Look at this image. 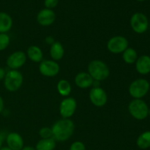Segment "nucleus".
Listing matches in <instances>:
<instances>
[{"instance_id": "nucleus-28", "label": "nucleus", "mask_w": 150, "mask_h": 150, "mask_svg": "<svg viewBox=\"0 0 150 150\" xmlns=\"http://www.w3.org/2000/svg\"><path fill=\"white\" fill-rule=\"evenodd\" d=\"M5 71L3 68L0 67V81L2 80L4 77H5Z\"/></svg>"}, {"instance_id": "nucleus-3", "label": "nucleus", "mask_w": 150, "mask_h": 150, "mask_svg": "<svg viewBox=\"0 0 150 150\" xmlns=\"http://www.w3.org/2000/svg\"><path fill=\"white\" fill-rule=\"evenodd\" d=\"M128 110L133 117L139 120H143L148 117L149 108L144 100L134 99L130 103Z\"/></svg>"}, {"instance_id": "nucleus-6", "label": "nucleus", "mask_w": 150, "mask_h": 150, "mask_svg": "<svg viewBox=\"0 0 150 150\" xmlns=\"http://www.w3.org/2000/svg\"><path fill=\"white\" fill-rule=\"evenodd\" d=\"M128 48V40L125 37L115 36L111 38L107 43V48L112 54L123 53Z\"/></svg>"}, {"instance_id": "nucleus-11", "label": "nucleus", "mask_w": 150, "mask_h": 150, "mask_svg": "<svg viewBox=\"0 0 150 150\" xmlns=\"http://www.w3.org/2000/svg\"><path fill=\"white\" fill-rule=\"evenodd\" d=\"M26 56L23 51H16L13 53L7 59V64L10 69L16 70L21 67L26 63Z\"/></svg>"}, {"instance_id": "nucleus-20", "label": "nucleus", "mask_w": 150, "mask_h": 150, "mask_svg": "<svg viewBox=\"0 0 150 150\" xmlns=\"http://www.w3.org/2000/svg\"><path fill=\"white\" fill-rule=\"evenodd\" d=\"M122 58L125 62L127 64H131L136 62L138 59L137 52L135 49L132 48H127L125 51L123 52Z\"/></svg>"}, {"instance_id": "nucleus-7", "label": "nucleus", "mask_w": 150, "mask_h": 150, "mask_svg": "<svg viewBox=\"0 0 150 150\" xmlns=\"http://www.w3.org/2000/svg\"><path fill=\"white\" fill-rule=\"evenodd\" d=\"M130 26L135 32L142 34L147 30L149 21L144 14L136 13L130 18Z\"/></svg>"}, {"instance_id": "nucleus-14", "label": "nucleus", "mask_w": 150, "mask_h": 150, "mask_svg": "<svg viewBox=\"0 0 150 150\" xmlns=\"http://www.w3.org/2000/svg\"><path fill=\"white\" fill-rule=\"evenodd\" d=\"M93 82L94 80L91 77L90 75L85 72L78 73L75 78V83L76 86L81 89H86V88L90 87L93 84Z\"/></svg>"}, {"instance_id": "nucleus-17", "label": "nucleus", "mask_w": 150, "mask_h": 150, "mask_svg": "<svg viewBox=\"0 0 150 150\" xmlns=\"http://www.w3.org/2000/svg\"><path fill=\"white\" fill-rule=\"evenodd\" d=\"M13 26L12 18L5 13H0V33H6Z\"/></svg>"}, {"instance_id": "nucleus-31", "label": "nucleus", "mask_w": 150, "mask_h": 150, "mask_svg": "<svg viewBox=\"0 0 150 150\" xmlns=\"http://www.w3.org/2000/svg\"><path fill=\"white\" fill-rule=\"evenodd\" d=\"M0 150H12V149H10L9 147H3V148H1Z\"/></svg>"}, {"instance_id": "nucleus-32", "label": "nucleus", "mask_w": 150, "mask_h": 150, "mask_svg": "<svg viewBox=\"0 0 150 150\" xmlns=\"http://www.w3.org/2000/svg\"><path fill=\"white\" fill-rule=\"evenodd\" d=\"M1 145H2V138L1 136H0V149L1 147Z\"/></svg>"}, {"instance_id": "nucleus-2", "label": "nucleus", "mask_w": 150, "mask_h": 150, "mask_svg": "<svg viewBox=\"0 0 150 150\" xmlns=\"http://www.w3.org/2000/svg\"><path fill=\"white\" fill-rule=\"evenodd\" d=\"M88 72L94 81H103L109 76L110 70L108 65L100 60H93L88 65Z\"/></svg>"}, {"instance_id": "nucleus-21", "label": "nucleus", "mask_w": 150, "mask_h": 150, "mask_svg": "<svg viewBox=\"0 0 150 150\" xmlns=\"http://www.w3.org/2000/svg\"><path fill=\"white\" fill-rule=\"evenodd\" d=\"M136 144L137 146L142 149L150 147V131H146L142 133L138 138Z\"/></svg>"}, {"instance_id": "nucleus-9", "label": "nucleus", "mask_w": 150, "mask_h": 150, "mask_svg": "<svg viewBox=\"0 0 150 150\" xmlns=\"http://www.w3.org/2000/svg\"><path fill=\"white\" fill-rule=\"evenodd\" d=\"M77 107V103L73 98H67L60 103L59 112L63 119H70L73 114Z\"/></svg>"}, {"instance_id": "nucleus-34", "label": "nucleus", "mask_w": 150, "mask_h": 150, "mask_svg": "<svg viewBox=\"0 0 150 150\" xmlns=\"http://www.w3.org/2000/svg\"><path fill=\"white\" fill-rule=\"evenodd\" d=\"M137 1H145V0H137Z\"/></svg>"}, {"instance_id": "nucleus-24", "label": "nucleus", "mask_w": 150, "mask_h": 150, "mask_svg": "<svg viewBox=\"0 0 150 150\" xmlns=\"http://www.w3.org/2000/svg\"><path fill=\"white\" fill-rule=\"evenodd\" d=\"M39 135L42 139H50L53 138V133L51 128L48 127H44L40 130Z\"/></svg>"}, {"instance_id": "nucleus-4", "label": "nucleus", "mask_w": 150, "mask_h": 150, "mask_svg": "<svg viewBox=\"0 0 150 150\" xmlns=\"http://www.w3.org/2000/svg\"><path fill=\"white\" fill-rule=\"evenodd\" d=\"M23 78L21 73L16 70L7 72L4 77V86L10 92H16L23 84Z\"/></svg>"}, {"instance_id": "nucleus-18", "label": "nucleus", "mask_w": 150, "mask_h": 150, "mask_svg": "<svg viewBox=\"0 0 150 150\" xmlns=\"http://www.w3.org/2000/svg\"><path fill=\"white\" fill-rule=\"evenodd\" d=\"M28 57L35 62H40L43 58V54L40 48L37 45H31L27 50Z\"/></svg>"}, {"instance_id": "nucleus-23", "label": "nucleus", "mask_w": 150, "mask_h": 150, "mask_svg": "<svg viewBox=\"0 0 150 150\" xmlns=\"http://www.w3.org/2000/svg\"><path fill=\"white\" fill-rule=\"evenodd\" d=\"M10 37L5 33H0V51L6 49L10 44Z\"/></svg>"}, {"instance_id": "nucleus-1", "label": "nucleus", "mask_w": 150, "mask_h": 150, "mask_svg": "<svg viewBox=\"0 0 150 150\" xmlns=\"http://www.w3.org/2000/svg\"><path fill=\"white\" fill-rule=\"evenodd\" d=\"M53 139L58 142H65L73 134L75 125L70 119H62L56 122L51 127Z\"/></svg>"}, {"instance_id": "nucleus-13", "label": "nucleus", "mask_w": 150, "mask_h": 150, "mask_svg": "<svg viewBox=\"0 0 150 150\" xmlns=\"http://www.w3.org/2000/svg\"><path fill=\"white\" fill-rule=\"evenodd\" d=\"M7 144L12 150H21L23 147V138L17 133H10L7 136Z\"/></svg>"}, {"instance_id": "nucleus-12", "label": "nucleus", "mask_w": 150, "mask_h": 150, "mask_svg": "<svg viewBox=\"0 0 150 150\" xmlns=\"http://www.w3.org/2000/svg\"><path fill=\"white\" fill-rule=\"evenodd\" d=\"M56 19V14L51 9L45 8L40 10L37 16V21L41 26H48L52 24Z\"/></svg>"}, {"instance_id": "nucleus-27", "label": "nucleus", "mask_w": 150, "mask_h": 150, "mask_svg": "<svg viewBox=\"0 0 150 150\" xmlns=\"http://www.w3.org/2000/svg\"><path fill=\"white\" fill-rule=\"evenodd\" d=\"M45 42H46L47 44L51 45L52 44H54V42H55V40H54V38H53V37L48 36L46 38H45Z\"/></svg>"}, {"instance_id": "nucleus-19", "label": "nucleus", "mask_w": 150, "mask_h": 150, "mask_svg": "<svg viewBox=\"0 0 150 150\" xmlns=\"http://www.w3.org/2000/svg\"><path fill=\"white\" fill-rule=\"evenodd\" d=\"M56 147V141L53 138L42 139L38 142L36 150H54Z\"/></svg>"}, {"instance_id": "nucleus-10", "label": "nucleus", "mask_w": 150, "mask_h": 150, "mask_svg": "<svg viewBox=\"0 0 150 150\" xmlns=\"http://www.w3.org/2000/svg\"><path fill=\"white\" fill-rule=\"evenodd\" d=\"M59 70V65L54 60L42 61L39 66L40 73L46 77H54L58 74Z\"/></svg>"}, {"instance_id": "nucleus-22", "label": "nucleus", "mask_w": 150, "mask_h": 150, "mask_svg": "<svg viewBox=\"0 0 150 150\" xmlns=\"http://www.w3.org/2000/svg\"><path fill=\"white\" fill-rule=\"evenodd\" d=\"M57 91L62 96H68L71 92V85L67 80L62 79L57 83Z\"/></svg>"}, {"instance_id": "nucleus-29", "label": "nucleus", "mask_w": 150, "mask_h": 150, "mask_svg": "<svg viewBox=\"0 0 150 150\" xmlns=\"http://www.w3.org/2000/svg\"><path fill=\"white\" fill-rule=\"evenodd\" d=\"M3 108H4V101H3L2 98L0 96V112L2 111Z\"/></svg>"}, {"instance_id": "nucleus-26", "label": "nucleus", "mask_w": 150, "mask_h": 150, "mask_svg": "<svg viewBox=\"0 0 150 150\" xmlns=\"http://www.w3.org/2000/svg\"><path fill=\"white\" fill-rule=\"evenodd\" d=\"M59 0H45L44 4L47 9H52L58 4Z\"/></svg>"}, {"instance_id": "nucleus-16", "label": "nucleus", "mask_w": 150, "mask_h": 150, "mask_svg": "<svg viewBox=\"0 0 150 150\" xmlns=\"http://www.w3.org/2000/svg\"><path fill=\"white\" fill-rule=\"evenodd\" d=\"M64 50L61 42H55L50 48V55L54 61H59L64 57Z\"/></svg>"}, {"instance_id": "nucleus-8", "label": "nucleus", "mask_w": 150, "mask_h": 150, "mask_svg": "<svg viewBox=\"0 0 150 150\" xmlns=\"http://www.w3.org/2000/svg\"><path fill=\"white\" fill-rule=\"evenodd\" d=\"M89 99L94 105L102 107L106 104L108 96L103 89L100 87H93L89 92Z\"/></svg>"}, {"instance_id": "nucleus-33", "label": "nucleus", "mask_w": 150, "mask_h": 150, "mask_svg": "<svg viewBox=\"0 0 150 150\" xmlns=\"http://www.w3.org/2000/svg\"><path fill=\"white\" fill-rule=\"evenodd\" d=\"M148 115L150 116V109H149V112H148Z\"/></svg>"}, {"instance_id": "nucleus-30", "label": "nucleus", "mask_w": 150, "mask_h": 150, "mask_svg": "<svg viewBox=\"0 0 150 150\" xmlns=\"http://www.w3.org/2000/svg\"><path fill=\"white\" fill-rule=\"evenodd\" d=\"M21 150H36L35 149V148H33L32 146H25V147H23L22 148Z\"/></svg>"}, {"instance_id": "nucleus-25", "label": "nucleus", "mask_w": 150, "mask_h": 150, "mask_svg": "<svg viewBox=\"0 0 150 150\" xmlns=\"http://www.w3.org/2000/svg\"><path fill=\"white\" fill-rule=\"evenodd\" d=\"M70 150H86V146L81 142H75L70 146Z\"/></svg>"}, {"instance_id": "nucleus-15", "label": "nucleus", "mask_w": 150, "mask_h": 150, "mask_svg": "<svg viewBox=\"0 0 150 150\" xmlns=\"http://www.w3.org/2000/svg\"><path fill=\"white\" fill-rule=\"evenodd\" d=\"M136 68L140 74L146 75L150 73V57L144 55L138 58Z\"/></svg>"}, {"instance_id": "nucleus-5", "label": "nucleus", "mask_w": 150, "mask_h": 150, "mask_svg": "<svg viewBox=\"0 0 150 150\" xmlns=\"http://www.w3.org/2000/svg\"><path fill=\"white\" fill-rule=\"evenodd\" d=\"M149 89V83L146 79H136L129 86V93L135 99H140L146 95Z\"/></svg>"}]
</instances>
